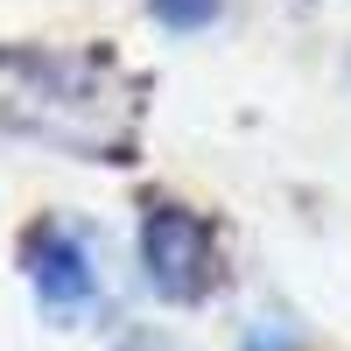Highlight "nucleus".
<instances>
[{"instance_id": "4", "label": "nucleus", "mask_w": 351, "mask_h": 351, "mask_svg": "<svg viewBox=\"0 0 351 351\" xmlns=\"http://www.w3.org/2000/svg\"><path fill=\"white\" fill-rule=\"evenodd\" d=\"M148 8H155L169 28H211L225 0H148Z\"/></svg>"}, {"instance_id": "5", "label": "nucleus", "mask_w": 351, "mask_h": 351, "mask_svg": "<svg viewBox=\"0 0 351 351\" xmlns=\"http://www.w3.org/2000/svg\"><path fill=\"white\" fill-rule=\"evenodd\" d=\"M302 344V330L295 324H281V316H267V324H253L246 330V351H295Z\"/></svg>"}, {"instance_id": "2", "label": "nucleus", "mask_w": 351, "mask_h": 351, "mask_svg": "<svg viewBox=\"0 0 351 351\" xmlns=\"http://www.w3.org/2000/svg\"><path fill=\"white\" fill-rule=\"evenodd\" d=\"M21 267H28V281H36L43 316H56V324L92 316V302H99V260H92V232H84V225H71V218L28 225Z\"/></svg>"}, {"instance_id": "1", "label": "nucleus", "mask_w": 351, "mask_h": 351, "mask_svg": "<svg viewBox=\"0 0 351 351\" xmlns=\"http://www.w3.org/2000/svg\"><path fill=\"white\" fill-rule=\"evenodd\" d=\"M0 127L84 162H127L141 141V92L112 49L0 43Z\"/></svg>"}, {"instance_id": "6", "label": "nucleus", "mask_w": 351, "mask_h": 351, "mask_svg": "<svg viewBox=\"0 0 351 351\" xmlns=\"http://www.w3.org/2000/svg\"><path fill=\"white\" fill-rule=\"evenodd\" d=\"M120 351H176V344H169V337H162V330H134V337H127V344H120Z\"/></svg>"}, {"instance_id": "3", "label": "nucleus", "mask_w": 351, "mask_h": 351, "mask_svg": "<svg viewBox=\"0 0 351 351\" xmlns=\"http://www.w3.org/2000/svg\"><path fill=\"white\" fill-rule=\"evenodd\" d=\"M141 267H148V288L162 302H197L211 295L218 281V239L211 225L183 204H155L148 218H141Z\"/></svg>"}]
</instances>
